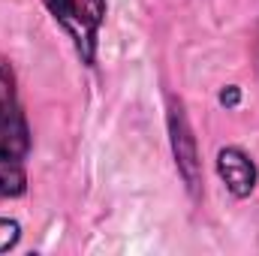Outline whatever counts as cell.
<instances>
[{
	"label": "cell",
	"mask_w": 259,
	"mask_h": 256,
	"mask_svg": "<svg viewBox=\"0 0 259 256\" xmlns=\"http://www.w3.org/2000/svg\"><path fill=\"white\" fill-rule=\"evenodd\" d=\"M27 190V175L21 160H0V196H21Z\"/></svg>",
	"instance_id": "5"
},
{
	"label": "cell",
	"mask_w": 259,
	"mask_h": 256,
	"mask_svg": "<svg viewBox=\"0 0 259 256\" xmlns=\"http://www.w3.org/2000/svg\"><path fill=\"white\" fill-rule=\"evenodd\" d=\"M30 148V130L24 121L12 66L0 61V160H24Z\"/></svg>",
	"instance_id": "2"
},
{
	"label": "cell",
	"mask_w": 259,
	"mask_h": 256,
	"mask_svg": "<svg viewBox=\"0 0 259 256\" xmlns=\"http://www.w3.org/2000/svg\"><path fill=\"white\" fill-rule=\"evenodd\" d=\"M169 142H172L178 175L184 178L187 190L196 196L199 184H202V160H199V148H196V136L187 121V112H184L181 100H175V97L169 100Z\"/></svg>",
	"instance_id": "3"
},
{
	"label": "cell",
	"mask_w": 259,
	"mask_h": 256,
	"mask_svg": "<svg viewBox=\"0 0 259 256\" xmlns=\"http://www.w3.org/2000/svg\"><path fill=\"white\" fill-rule=\"evenodd\" d=\"M18 238H21V226H18L15 220L0 217V253L12 250V247L18 244Z\"/></svg>",
	"instance_id": "6"
},
{
	"label": "cell",
	"mask_w": 259,
	"mask_h": 256,
	"mask_svg": "<svg viewBox=\"0 0 259 256\" xmlns=\"http://www.w3.org/2000/svg\"><path fill=\"white\" fill-rule=\"evenodd\" d=\"M55 21L75 42V52L84 64L97 61V36L106 21V0H46Z\"/></svg>",
	"instance_id": "1"
},
{
	"label": "cell",
	"mask_w": 259,
	"mask_h": 256,
	"mask_svg": "<svg viewBox=\"0 0 259 256\" xmlns=\"http://www.w3.org/2000/svg\"><path fill=\"white\" fill-rule=\"evenodd\" d=\"M238 97H241V94H238V88H226V91L220 94V103H223V106H235V103H238Z\"/></svg>",
	"instance_id": "7"
},
{
	"label": "cell",
	"mask_w": 259,
	"mask_h": 256,
	"mask_svg": "<svg viewBox=\"0 0 259 256\" xmlns=\"http://www.w3.org/2000/svg\"><path fill=\"white\" fill-rule=\"evenodd\" d=\"M217 175L223 178L226 190L238 199L250 196L256 187V166L241 148H223L217 154Z\"/></svg>",
	"instance_id": "4"
}]
</instances>
